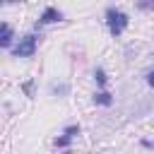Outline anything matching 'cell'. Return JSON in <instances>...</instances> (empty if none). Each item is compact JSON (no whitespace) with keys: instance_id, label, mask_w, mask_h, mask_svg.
Listing matches in <instances>:
<instances>
[{"instance_id":"cell-1","label":"cell","mask_w":154,"mask_h":154,"mask_svg":"<svg viewBox=\"0 0 154 154\" xmlns=\"http://www.w3.org/2000/svg\"><path fill=\"white\" fill-rule=\"evenodd\" d=\"M128 24H130V19H128V14L123 10H118V7H108L106 10V26H108L111 36H120L128 29Z\"/></svg>"},{"instance_id":"cell-2","label":"cell","mask_w":154,"mask_h":154,"mask_svg":"<svg viewBox=\"0 0 154 154\" xmlns=\"http://www.w3.org/2000/svg\"><path fill=\"white\" fill-rule=\"evenodd\" d=\"M38 38H41V36H36V34H26V36L19 38V43L12 48V55H14V58H31V55L36 53Z\"/></svg>"},{"instance_id":"cell-3","label":"cell","mask_w":154,"mask_h":154,"mask_svg":"<svg viewBox=\"0 0 154 154\" xmlns=\"http://www.w3.org/2000/svg\"><path fill=\"white\" fill-rule=\"evenodd\" d=\"M60 19H63V14H60L58 7H46L38 17V24H53V22H60Z\"/></svg>"},{"instance_id":"cell-4","label":"cell","mask_w":154,"mask_h":154,"mask_svg":"<svg viewBox=\"0 0 154 154\" xmlns=\"http://www.w3.org/2000/svg\"><path fill=\"white\" fill-rule=\"evenodd\" d=\"M14 38V29L7 22H0V48H7Z\"/></svg>"},{"instance_id":"cell-5","label":"cell","mask_w":154,"mask_h":154,"mask_svg":"<svg viewBox=\"0 0 154 154\" xmlns=\"http://www.w3.org/2000/svg\"><path fill=\"white\" fill-rule=\"evenodd\" d=\"M94 103L96 106H111L113 103V96L108 91H99V94H94Z\"/></svg>"},{"instance_id":"cell-6","label":"cell","mask_w":154,"mask_h":154,"mask_svg":"<svg viewBox=\"0 0 154 154\" xmlns=\"http://www.w3.org/2000/svg\"><path fill=\"white\" fill-rule=\"evenodd\" d=\"M51 91L58 94V96H65V94H70V84H67V82H63V84H53Z\"/></svg>"},{"instance_id":"cell-7","label":"cell","mask_w":154,"mask_h":154,"mask_svg":"<svg viewBox=\"0 0 154 154\" xmlns=\"http://www.w3.org/2000/svg\"><path fill=\"white\" fill-rule=\"evenodd\" d=\"M94 77H96V82H99L101 87H106V82H108V77H106V72H103L101 67H96V70H94Z\"/></svg>"},{"instance_id":"cell-8","label":"cell","mask_w":154,"mask_h":154,"mask_svg":"<svg viewBox=\"0 0 154 154\" xmlns=\"http://www.w3.org/2000/svg\"><path fill=\"white\" fill-rule=\"evenodd\" d=\"M70 142H72V137H67L65 132H63V137H55V147H70Z\"/></svg>"},{"instance_id":"cell-9","label":"cell","mask_w":154,"mask_h":154,"mask_svg":"<svg viewBox=\"0 0 154 154\" xmlns=\"http://www.w3.org/2000/svg\"><path fill=\"white\" fill-rule=\"evenodd\" d=\"M63 132H65L67 137H75V135H79V125H67Z\"/></svg>"},{"instance_id":"cell-10","label":"cell","mask_w":154,"mask_h":154,"mask_svg":"<svg viewBox=\"0 0 154 154\" xmlns=\"http://www.w3.org/2000/svg\"><path fill=\"white\" fill-rule=\"evenodd\" d=\"M152 7V0H140V10H149Z\"/></svg>"},{"instance_id":"cell-11","label":"cell","mask_w":154,"mask_h":154,"mask_svg":"<svg viewBox=\"0 0 154 154\" xmlns=\"http://www.w3.org/2000/svg\"><path fill=\"white\" fill-rule=\"evenodd\" d=\"M31 87H34V82H26V84H24V91H26L29 96H31Z\"/></svg>"},{"instance_id":"cell-12","label":"cell","mask_w":154,"mask_h":154,"mask_svg":"<svg viewBox=\"0 0 154 154\" xmlns=\"http://www.w3.org/2000/svg\"><path fill=\"white\" fill-rule=\"evenodd\" d=\"M5 2H19V0H0V5H5Z\"/></svg>"}]
</instances>
